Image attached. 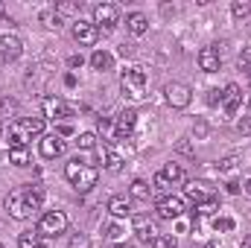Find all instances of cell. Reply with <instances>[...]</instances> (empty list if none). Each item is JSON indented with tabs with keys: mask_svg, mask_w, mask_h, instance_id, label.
<instances>
[{
	"mask_svg": "<svg viewBox=\"0 0 251 248\" xmlns=\"http://www.w3.org/2000/svg\"><path fill=\"white\" fill-rule=\"evenodd\" d=\"M67 248H91V240L85 237V234H73L70 237V246Z\"/></svg>",
	"mask_w": 251,
	"mask_h": 248,
	"instance_id": "33",
	"label": "cell"
},
{
	"mask_svg": "<svg viewBox=\"0 0 251 248\" xmlns=\"http://www.w3.org/2000/svg\"><path fill=\"white\" fill-rule=\"evenodd\" d=\"M240 102H243V91H240V85H225V91H222V108H225V114H237V108H240Z\"/></svg>",
	"mask_w": 251,
	"mask_h": 248,
	"instance_id": "16",
	"label": "cell"
},
{
	"mask_svg": "<svg viewBox=\"0 0 251 248\" xmlns=\"http://www.w3.org/2000/svg\"><path fill=\"white\" fill-rule=\"evenodd\" d=\"M213 228L228 234V231H234V228H237V222H234L231 216H216V219H213Z\"/></svg>",
	"mask_w": 251,
	"mask_h": 248,
	"instance_id": "29",
	"label": "cell"
},
{
	"mask_svg": "<svg viewBox=\"0 0 251 248\" xmlns=\"http://www.w3.org/2000/svg\"><path fill=\"white\" fill-rule=\"evenodd\" d=\"M64 152V140L59 134H44L41 137V158H59Z\"/></svg>",
	"mask_w": 251,
	"mask_h": 248,
	"instance_id": "18",
	"label": "cell"
},
{
	"mask_svg": "<svg viewBox=\"0 0 251 248\" xmlns=\"http://www.w3.org/2000/svg\"><path fill=\"white\" fill-rule=\"evenodd\" d=\"M184 196H187L193 204H201V201L216 198V196H213V190H210L207 184H201V181H190V184L184 187Z\"/></svg>",
	"mask_w": 251,
	"mask_h": 248,
	"instance_id": "17",
	"label": "cell"
},
{
	"mask_svg": "<svg viewBox=\"0 0 251 248\" xmlns=\"http://www.w3.org/2000/svg\"><path fill=\"white\" fill-rule=\"evenodd\" d=\"M44 134V117H24L9 125V143L12 149H26L32 137Z\"/></svg>",
	"mask_w": 251,
	"mask_h": 248,
	"instance_id": "2",
	"label": "cell"
},
{
	"mask_svg": "<svg viewBox=\"0 0 251 248\" xmlns=\"http://www.w3.org/2000/svg\"><path fill=\"white\" fill-rule=\"evenodd\" d=\"M114 248H128V246H114Z\"/></svg>",
	"mask_w": 251,
	"mask_h": 248,
	"instance_id": "45",
	"label": "cell"
},
{
	"mask_svg": "<svg viewBox=\"0 0 251 248\" xmlns=\"http://www.w3.org/2000/svg\"><path fill=\"white\" fill-rule=\"evenodd\" d=\"M196 210H199L201 216H210V213H216V210H219V198H210V201H201V204H196Z\"/></svg>",
	"mask_w": 251,
	"mask_h": 248,
	"instance_id": "30",
	"label": "cell"
},
{
	"mask_svg": "<svg viewBox=\"0 0 251 248\" xmlns=\"http://www.w3.org/2000/svg\"><path fill=\"white\" fill-rule=\"evenodd\" d=\"M178 181H184V170H181L178 164H167V167L155 175V187H161V190H170V187L178 184Z\"/></svg>",
	"mask_w": 251,
	"mask_h": 248,
	"instance_id": "13",
	"label": "cell"
},
{
	"mask_svg": "<svg viewBox=\"0 0 251 248\" xmlns=\"http://www.w3.org/2000/svg\"><path fill=\"white\" fill-rule=\"evenodd\" d=\"M41 24H44L47 29H59V26H62V12H59V9H44V12H41Z\"/></svg>",
	"mask_w": 251,
	"mask_h": 248,
	"instance_id": "24",
	"label": "cell"
},
{
	"mask_svg": "<svg viewBox=\"0 0 251 248\" xmlns=\"http://www.w3.org/2000/svg\"><path fill=\"white\" fill-rule=\"evenodd\" d=\"M222 102V91H210L207 94V105H219Z\"/></svg>",
	"mask_w": 251,
	"mask_h": 248,
	"instance_id": "37",
	"label": "cell"
},
{
	"mask_svg": "<svg viewBox=\"0 0 251 248\" xmlns=\"http://www.w3.org/2000/svg\"><path fill=\"white\" fill-rule=\"evenodd\" d=\"M240 70H246V73L251 76V50H246V53L240 56Z\"/></svg>",
	"mask_w": 251,
	"mask_h": 248,
	"instance_id": "34",
	"label": "cell"
},
{
	"mask_svg": "<svg viewBox=\"0 0 251 248\" xmlns=\"http://www.w3.org/2000/svg\"><path fill=\"white\" fill-rule=\"evenodd\" d=\"M237 128H240V134H246V137H251V117H243V120L237 123Z\"/></svg>",
	"mask_w": 251,
	"mask_h": 248,
	"instance_id": "35",
	"label": "cell"
},
{
	"mask_svg": "<svg viewBox=\"0 0 251 248\" xmlns=\"http://www.w3.org/2000/svg\"><path fill=\"white\" fill-rule=\"evenodd\" d=\"M146 85H149V76H146V70L143 67H126L123 73H120V88H123V94L128 99H143L146 97Z\"/></svg>",
	"mask_w": 251,
	"mask_h": 248,
	"instance_id": "4",
	"label": "cell"
},
{
	"mask_svg": "<svg viewBox=\"0 0 251 248\" xmlns=\"http://www.w3.org/2000/svg\"><path fill=\"white\" fill-rule=\"evenodd\" d=\"M79 149H97L100 146V140H97V134L94 131H85V134H79Z\"/></svg>",
	"mask_w": 251,
	"mask_h": 248,
	"instance_id": "28",
	"label": "cell"
},
{
	"mask_svg": "<svg viewBox=\"0 0 251 248\" xmlns=\"http://www.w3.org/2000/svg\"><path fill=\"white\" fill-rule=\"evenodd\" d=\"M152 248H178V243H176V237H155L152 240Z\"/></svg>",
	"mask_w": 251,
	"mask_h": 248,
	"instance_id": "32",
	"label": "cell"
},
{
	"mask_svg": "<svg viewBox=\"0 0 251 248\" xmlns=\"http://www.w3.org/2000/svg\"><path fill=\"white\" fill-rule=\"evenodd\" d=\"M231 15H234L237 21L249 18V15H251V0H234V6H231Z\"/></svg>",
	"mask_w": 251,
	"mask_h": 248,
	"instance_id": "26",
	"label": "cell"
},
{
	"mask_svg": "<svg viewBox=\"0 0 251 248\" xmlns=\"http://www.w3.org/2000/svg\"><path fill=\"white\" fill-rule=\"evenodd\" d=\"M134 125H137V111H131V108L120 111L114 117V137H128L134 131Z\"/></svg>",
	"mask_w": 251,
	"mask_h": 248,
	"instance_id": "15",
	"label": "cell"
},
{
	"mask_svg": "<svg viewBox=\"0 0 251 248\" xmlns=\"http://www.w3.org/2000/svg\"><path fill=\"white\" fill-rule=\"evenodd\" d=\"M155 210H158V219H178L184 213V198L181 196H164L155 204Z\"/></svg>",
	"mask_w": 251,
	"mask_h": 248,
	"instance_id": "10",
	"label": "cell"
},
{
	"mask_svg": "<svg viewBox=\"0 0 251 248\" xmlns=\"http://www.w3.org/2000/svg\"><path fill=\"white\" fill-rule=\"evenodd\" d=\"M164 97H167V102L173 108H187L190 102H193V91H190V85H184V82H170L164 88Z\"/></svg>",
	"mask_w": 251,
	"mask_h": 248,
	"instance_id": "6",
	"label": "cell"
},
{
	"mask_svg": "<svg viewBox=\"0 0 251 248\" xmlns=\"http://www.w3.org/2000/svg\"><path fill=\"white\" fill-rule=\"evenodd\" d=\"M64 231H67V216H64L62 210H50V213H44L41 222H38V234H41V237H59Z\"/></svg>",
	"mask_w": 251,
	"mask_h": 248,
	"instance_id": "5",
	"label": "cell"
},
{
	"mask_svg": "<svg viewBox=\"0 0 251 248\" xmlns=\"http://www.w3.org/2000/svg\"><path fill=\"white\" fill-rule=\"evenodd\" d=\"M228 193H240V181H228Z\"/></svg>",
	"mask_w": 251,
	"mask_h": 248,
	"instance_id": "41",
	"label": "cell"
},
{
	"mask_svg": "<svg viewBox=\"0 0 251 248\" xmlns=\"http://www.w3.org/2000/svg\"><path fill=\"white\" fill-rule=\"evenodd\" d=\"M47 79H50V67H29V73H26V88H32V91H44V85H47Z\"/></svg>",
	"mask_w": 251,
	"mask_h": 248,
	"instance_id": "19",
	"label": "cell"
},
{
	"mask_svg": "<svg viewBox=\"0 0 251 248\" xmlns=\"http://www.w3.org/2000/svg\"><path fill=\"white\" fill-rule=\"evenodd\" d=\"M105 231H108V234H105L108 240H117V237H123V231H120V225H108Z\"/></svg>",
	"mask_w": 251,
	"mask_h": 248,
	"instance_id": "38",
	"label": "cell"
},
{
	"mask_svg": "<svg viewBox=\"0 0 251 248\" xmlns=\"http://www.w3.org/2000/svg\"><path fill=\"white\" fill-rule=\"evenodd\" d=\"M9 161H12L15 167H26V164H29V152H26V149H9Z\"/></svg>",
	"mask_w": 251,
	"mask_h": 248,
	"instance_id": "27",
	"label": "cell"
},
{
	"mask_svg": "<svg viewBox=\"0 0 251 248\" xmlns=\"http://www.w3.org/2000/svg\"><path fill=\"white\" fill-rule=\"evenodd\" d=\"M64 178L76 187L79 193H88L91 187H97L100 173H97V167H91V164H85V161L73 158V161H67V167H64Z\"/></svg>",
	"mask_w": 251,
	"mask_h": 248,
	"instance_id": "3",
	"label": "cell"
},
{
	"mask_svg": "<svg viewBox=\"0 0 251 248\" xmlns=\"http://www.w3.org/2000/svg\"><path fill=\"white\" fill-rule=\"evenodd\" d=\"M18 248H47V246H44V237H41L38 231H35V234L26 231V234L18 237Z\"/></svg>",
	"mask_w": 251,
	"mask_h": 248,
	"instance_id": "23",
	"label": "cell"
},
{
	"mask_svg": "<svg viewBox=\"0 0 251 248\" xmlns=\"http://www.w3.org/2000/svg\"><path fill=\"white\" fill-rule=\"evenodd\" d=\"M126 26H128V32H131V35H143V32L149 29V21H146V15L131 12V15L126 18Z\"/></svg>",
	"mask_w": 251,
	"mask_h": 248,
	"instance_id": "22",
	"label": "cell"
},
{
	"mask_svg": "<svg viewBox=\"0 0 251 248\" xmlns=\"http://www.w3.org/2000/svg\"><path fill=\"white\" fill-rule=\"evenodd\" d=\"M131 234H134L137 240H143V243H152V240L158 237V228H155V219H149L146 213H137V216L131 219Z\"/></svg>",
	"mask_w": 251,
	"mask_h": 248,
	"instance_id": "11",
	"label": "cell"
},
{
	"mask_svg": "<svg viewBox=\"0 0 251 248\" xmlns=\"http://www.w3.org/2000/svg\"><path fill=\"white\" fill-rule=\"evenodd\" d=\"M105 207H108V213H111V216H114V219H126V216H128V213H131V204H128V201H126L123 196H111V198H108V204H105Z\"/></svg>",
	"mask_w": 251,
	"mask_h": 248,
	"instance_id": "20",
	"label": "cell"
},
{
	"mask_svg": "<svg viewBox=\"0 0 251 248\" xmlns=\"http://www.w3.org/2000/svg\"><path fill=\"white\" fill-rule=\"evenodd\" d=\"M24 41L18 35H0V64H12L21 59Z\"/></svg>",
	"mask_w": 251,
	"mask_h": 248,
	"instance_id": "8",
	"label": "cell"
},
{
	"mask_svg": "<svg viewBox=\"0 0 251 248\" xmlns=\"http://www.w3.org/2000/svg\"><path fill=\"white\" fill-rule=\"evenodd\" d=\"M94 26L100 29H105V32H111L114 26H117V6L114 3H97L94 6Z\"/></svg>",
	"mask_w": 251,
	"mask_h": 248,
	"instance_id": "7",
	"label": "cell"
},
{
	"mask_svg": "<svg viewBox=\"0 0 251 248\" xmlns=\"http://www.w3.org/2000/svg\"><path fill=\"white\" fill-rule=\"evenodd\" d=\"M73 38H76L82 47H91V44H97L100 29L94 26V21H82V18H76V21H73Z\"/></svg>",
	"mask_w": 251,
	"mask_h": 248,
	"instance_id": "9",
	"label": "cell"
},
{
	"mask_svg": "<svg viewBox=\"0 0 251 248\" xmlns=\"http://www.w3.org/2000/svg\"><path fill=\"white\" fill-rule=\"evenodd\" d=\"M91 67L105 73V70H111V67H114V56H111L108 50H94V53H91Z\"/></svg>",
	"mask_w": 251,
	"mask_h": 248,
	"instance_id": "21",
	"label": "cell"
},
{
	"mask_svg": "<svg viewBox=\"0 0 251 248\" xmlns=\"http://www.w3.org/2000/svg\"><path fill=\"white\" fill-rule=\"evenodd\" d=\"M234 167H237V158H225V161L219 164V173H231Z\"/></svg>",
	"mask_w": 251,
	"mask_h": 248,
	"instance_id": "36",
	"label": "cell"
},
{
	"mask_svg": "<svg viewBox=\"0 0 251 248\" xmlns=\"http://www.w3.org/2000/svg\"><path fill=\"white\" fill-rule=\"evenodd\" d=\"M243 248H251V237H249V240H246V243H243Z\"/></svg>",
	"mask_w": 251,
	"mask_h": 248,
	"instance_id": "43",
	"label": "cell"
},
{
	"mask_svg": "<svg viewBox=\"0 0 251 248\" xmlns=\"http://www.w3.org/2000/svg\"><path fill=\"white\" fill-rule=\"evenodd\" d=\"M44 204V190L38 184H24L6 196V210L12 219H29Z\"/></svg>",
	"mask_w": 251,
	"mask_h": 248,
	"instance_id": "1",
	"label": "cell"
},
{
	"mask_svg": "<svg viewBox=\"0 0 251 248\" xmlns=\"http://www.w3.org/2000/svg\"><path fill=\"white\" fill-rule=\"evenodd\" d=\"M41 111H44V117H47V120H64V117H70V114H73V108H70L64 99H59V97H47V99H44V105H41Z\"/></svg>",
	"mask_w": 251,
	"mask_h": 248,
	"instance_id": "12",
	"label": "cell"
},
{
	"mask_svg": "<svg viewBox=\"0 0 251 248\" xmlns=\"http://www.w3.org/2000/svg\"><path fill=\"white\" fill-rule=\"evenodd\" d=\"M131 53H134V50H131V44H123V47H120V56H123V59H126V56H131Z\"/></svg>",
	"mask_w": 251,
	"mask_h": 248,
	"instance_id": "40",
	"label": "cell"
},
{
	"mask_svg": "<svg viewBox=\"0 0 251 248\" xmlns=\"http://www.w3.org/2000/svg\"><path fill=\"white\" fill-rule=\"evenodd\" d=\"M219 64H222V56H219V47H216V44L199 50V67H201L204 73H216Z\"/></svg>",
	"mask_w": 251,
	"mask_h": 248,
	"instance_id": "14",
	"label": "cell"
},
{
	"mask_svg": "<svg viewBox=\"0 0 251 248\" xmlns=\"http://www.w3.org/2000/svg\"><path fill=\"white\" fill-rule=\"evenodd\" d=\"M149 196H152V187L146 184V181H131V198H137V201H149Z\"/></svg>",
	"mask_w": 251,
	"mask_h": 248,
	"instance_id": "25",
	"label": "cell"
},
{
	"mask_svg": "<svg viewBox=\"0 0 251 248\" xmlns=\"http://www.w3.org/2000/svg\"><path fill=\"white\" fill-rule=\"evenodd\" d=\"M0 18H6V12H3V9H0Z\"/></svg>",
	"mask_w": 251,
	"mask_h": 248,
	"instance_id": "44",
	"label": "cell"
},
{
	"mask_svg": "<svg viewBox=\"0 0 251 248\" xmlns=\"http://www.w3.org/2000/svg\"><path fill=\"white\" fill-rule=\"evenodd\" d=\"M12 114H18V102L15 99H0V117H12Z\"/></svg>",
	"mask_w": 251,
	"mask_h": 248,
	"instance_id": "31",
	"label": "cell"
},
{
	"mask_svg": "<svg viewBox=\"0 0 251 248\" xmlns=\"http://www.w3.org/2000/svg\"><path fill=\"white\" fill-rule=\"evenodd\" d=\"M67 64L76 70V67H82V64H85V59H82V56H70V59H67Z\"/></svg>",
	"mask_w": 251,
	"mask_h": 248,
	"instance_id": "39",
	"label": "cell"
},
{
	"mask_svg": "<svg viewBox=\"0 0 251 248\" xmlns=\"http://www.w3.org/2000/svg\"><path fill=\"white\" fill-rule=\"evenodd\" d=\"M246 193H249V196H251V178H249V181H246Z\"/></svg>",
	"mask_w": 251,
	"mask_h": 248,
	"instance_id": "42",
	"label": "cell"
}]
</instances>
